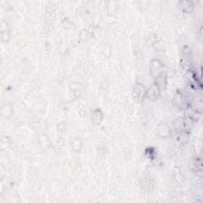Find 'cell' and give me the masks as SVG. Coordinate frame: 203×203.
<instances>
[{"label":"cell","mask_w":203,"mask_h":203,"mask_svg":"<svg viewBox=\"0 0 203 203\" xmlns=\"http://www.w3.org/2000/svg\"><path fill=\"white\" fill-rule=\"evenodd\" d=\"M159 89H160V87L158 85L155 84L154 86H152L149 90V91H152V93L148 94V96L152 99H155L156 98H157L158 95H160V90Z\"/></svg>","instance_id":"cell-1"}]
</instances>
